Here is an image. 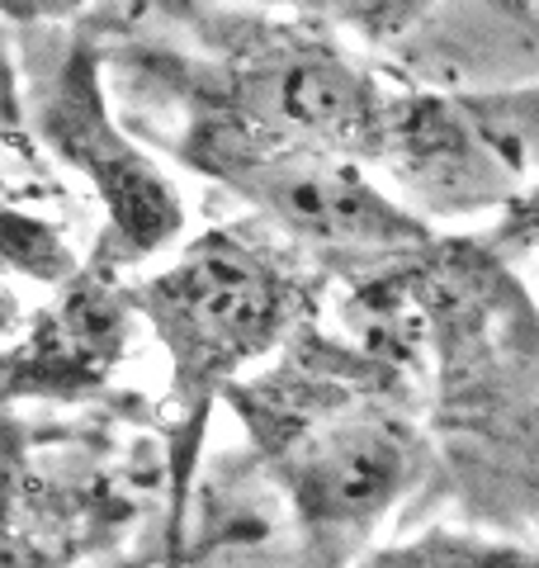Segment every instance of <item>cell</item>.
<instances>
[{
  "instance_id": "cell-1",
  "label": "cell",
  "mask_w": 539,
  "mask_h": 568,
  "mask_svg": "<svg viewBox=\"0 0 539 568\" xmlns=\"http://www.w3.org/2000/svg\"><path fill=\"white\" fill-rule=\"evenodd\" d=\"M223 403L279 497L294 549L313 564L359 559L440 474L398 355L322 336L317 323Z\"/></svg>"
},
{
  "instance_id": "cell-2",
  "label": "cell",
  "mask_w": 539,
  "mask_h": 568,
  "mask_svg": "<svg viewBox=\"0 0 539 568\" xmlns=\"http://www.w3.org/2000/svg\"><path fill=\"white\" fill-rule=\"evenodd\" d=\"M317 284L327 275L256 219L175 242L171 261L129 284L138 323L166 355V545L194 493L213 407L313 323Z\"/></svg>"
},
{
  "instance_id": "cell-3",
  "label": "cell",
  "mask_w": 539,
  "mask_h": 568,
  "mask_svg": "<svg viewBox=\"0 0 539 568\" xmlns=\"http://www.w3.org/2000/svg\"><path fill=\"white\" fill-rule=\"evenodd\" d=\"M129 123L161 138L180 166L232 194L246 219L308 256L322 275L359 284L411 261L440 237L436 223L407 209L365 162L256 129L213 104L148 100L129 104Z\"/></svg>"
},
{
  "instance_id": "cell-4",
  "label": "cell",
  "mask_w": 539,
  "mask_h": 568,
  "mask_svg": "<svg viewBox=\"0 0 539 568\" xmlns=\"http://www.w3.org/2000/svg\"><path fill=\"white\" fill-rule=\"evenodd\" d=\"M14 29L24 33L20 71L33 148H43L100 200L104 227L95 256L123 271L171 252L185 233V200L119 110L95 29L71 20Z\"/></svg>"
},
{
  "instance_id": "cell-5",
  "label": "cell",
  "mask_w": 539,
  "mask_h": 568,
  "mask_svg": "<svg viewBox=\"0 0 539 568\" xmlns=\"http://www.w3.org/2000/svg\"><path fill=\"white\" fill-rule=\"evenodd\" d=\"M142 450H119L95 426L24 436L0 417V564H81L104 559L138 536L148 488L166 484V465H142Z\"/></svg>"
},
{
  "instance_id": "cell-6",
  "label": "cell",
  "mask_w": 539,
  "mask_h": 568,
  "mask_svg": "<svg viewBox=\"0 0 539 568\" xmlns=\"http://www.w3.org/2000/svg\"><path fill=\"white\" fill-rule=\"evenodd\" d=\"M138 313L129 284L100 256L52 284V304L29 313L0 346V407L100 398L133 346Z\"/></svg>"
},
{
  "instance_id": "cell-7",
  "label": "cell",
  "mask_w": 539,
  "mask_h": 568,
  "mask_svg": "<svg viewBox=\"0 0 539 568\" xmlns=\"http://www.w3.org/2000/svg\"><path fill=\"white\" fill-rule=\"evenodd\" d=\"M152 10L175 6H251V10H275L289 20H308L332 33H346L350 43H407L436 20L449 0H138Z\"/></svg>"
},
{
  "instance_id": "cell-8",
  "label": "cell",
  "mask_w": 539,
  "mask_h": 568,
  "mask_svg": "<svg viewBox=\"0 0 539 568\" xmlns=\"http://www.w3.org/2000/svg\"><path fill=\"white\" fill-rule=\"evenodd\" d=\"M77 252H71L67 233L43 213L14 204L0 194V275L6 280H29V284H58L77 271Z\"/></svg>"
},
{
  "instance_id": "cell-9",
  "label": "cell",
  "mask_w": 539,
  "mask_h": 568,
  "mask_svg": "<svg viewBox=\"0 0 539 568\" xmlns=\"http://www.w3.org/2000/svg\"><path fill=\"white\" fill-rule=\"evenodd\" d=\"M29 119H24V71H20V39L0 14V152H29Z\"/></svg>"
},
{
  "instance_id": "cell-10",
  "label": "cell",
  "mask_w": 539,
  "mask_h": 568,
  "mask_svg": "<svg viewBox=\"0 0 539 568\" xmlns=\"http://www.w3.org/2000/svg\"><path fill=\"white\" fill-rule=\"evenodd\" d=\"M104 6V0H0V14L10 24H43V20H71Z\"/></svg>"
},
{
  "instance_id": "cell-11",
  "label": "cell",
  "mask_w": 539,
  "mask_h": 568,
  "mask_svg": "<svg viewBox=\"0 0 539 568\" xmlns=\"http://www.w3.org/2000/svg\"><path fill=\"white\" fill-rule=\"evenodd\" d=\"M10 284H14V280H6V275H0V346H6L10 336L20 332V323H24V317H29V308L20 304V294H14Z\"/></svg>"
}]
</instances>
